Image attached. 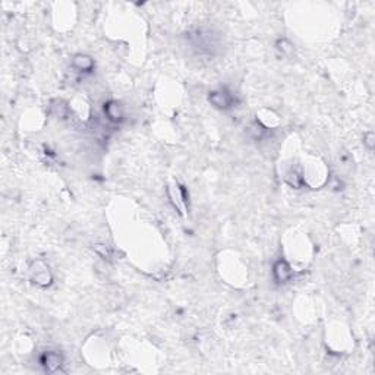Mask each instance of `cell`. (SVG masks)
Here are the masks:
<instances>
[{"mask_svg":"<svg viewBox=\"0 0 375 375\" xmlns=\"http://www.w3.org/2000/svg\"><path fill=\"white\" fill-rule=\"evenodd\" d=\"M208 101L212 107L220 110H227L233 105V95L227 89H215L208 94Z\"/></svg>","mask_w":375,"mask_h":375,"instance_id":"1","label":"cell"},{"mask_svg":"<svg viewBox=\"0 0 375 375\" xmlns=\"http://www.w3.org/2000/svg\"><path fill=\"white\" fill-rule=\"evenodd\" d=\"M40 360H41L42 368H44L47 372H50V374L57 372V371L60 369V366L63 365V356H62L60 353H57V352H53V350L45 352V353L41 356Z\"/></svg>","mask_w":375,"mask_h":375,"instance_id":"2","label":"cell"},{"mask_svg":"<svg viewBox=\"0 0 375 375\" xmlns=\"http://www.w3.org/2000/svg\"><path fill=\"white\" fill-rule=\"evenodd\" d=\"M272 274L277 283H287L293 277V270L284 259H278L272 267Z\"/></svg>","mask_w":375,"mask_h":375,"instance_id":"3","label":"cell"},{"mask_svg":"<svg viewBox=\"0 0 375 375\" xmlns=\"http://www.w3.org/2000/svg\"><path fill=\"white\" fill-rule=\"evenodd\" d=\"M104 113H105L107 119L110 122H114V123L122 122V119H123V108H122V105L117 101L105 103L104 104Z\"/></svg>","mask_w":375,"mask_h":375,"instance_id":"4","label":"cell"},{"mask_svg":"<svg viewBox=\"0 0 375 375\" xmlns=\"http://www.w3.org/2000/svg\"><path fill=\"white\" fill-rule=\"evenodd\" d=\"M72 64L81 72H91L94 69V59L88 54H76L72 59Z\"/></svg>","mask_w":375,"mask_h":375,"instance_id":"5","label":"cell"},{"mask_svg":"<svg viewBox=\"0 0 375 375\" xmlns=\"http://www.w3.org/2000/svg\"><path fill=\"white\" fill-rule=\"evenodd\" d=\"M51 281H53V275H51V272L48 271V268L44 267L42 270L35 271V274H34V283H37L38 286L45 287V286H50Z\"/></svg>","mask_w":375,"mask_h":375,"instance_id":"6","label":"cell"},{"mask_svg":"<svg viewBox=\"0 0 375 375\" xmlns=\"http://www.w3.org/2000/svg\"><path fill=\"white\" fill-rule=\"evenodd\" d=\"M265 132H267V127H264L259 122H253V123L249 126V133H250L255 139H261Z\"/></svg>","mask_w":375,"mask_h":375,"instance_id":"7","label":"cell"},{"mask_svg":"<svg viewBox=\"0 0 375 375\" xmlns=\"http://www.w3.org/2000/svg\"><path fill=\"white\" fill-rule=\"evenodd\" d=\"M277 48H278L283 54H287V56H290V54L293 53V45H292V42L287 41L286 38L277 41Z\"/></svg>","mask_w":375,"mask_h":375,"instance_id":"8","label":"cell"},{"mask_svg":"<svg viewBox=\"0 0 375 375\" xmlns=\"http://www.w3.org/2000/svg\"><path fill=\"white\" fill-rule=\"evenodd\" d=\"M374 139H375V136H374L372 132L365 133V136H363V144H365V146H366L368 149H372V148H374V144H375Z\"/></svg>","mask_w":375,"mask_h":375,"instance_id":"9","label":"cell"},{"mask_svg":"<svg viewBox=\"0 0 375 375\" xmlns=\"http://www.w3.org/2000/svg\"><path fill=\"white\" fill-rule=\"evenodd\" d=\"M95 249H97V252H98V253H101L104 258H105V256H108V249L105 248V245H97V246H95Z\"/></svg>","mask_w":375,"mask_h":375,"instance_id":"10","label":"cell"}]
</instances>
